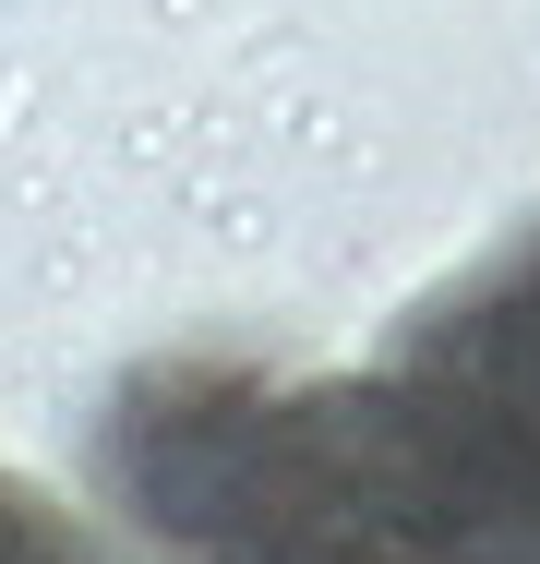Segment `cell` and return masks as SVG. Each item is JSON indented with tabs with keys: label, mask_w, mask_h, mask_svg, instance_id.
I'll return each mask as SVG.
<instances>
[{
	"label": "cell",
	"mask_w": 540,
	"mask_h": 564,
	"mask_svg": "<svg viewBox=\"0 0 540 564\" xmlns=\"http://www.w3.org/2000/svg\"><path fill=\"white\" fill-rule=\"evenodd\" d=\"M324 433L409 564H540V217L336 372Z\"/></svg>",
	"instance_id": "obj_1"
},
{
	"label": "cell",
	"mask_w": 540,
	"mask_h": 564,
	"mask_svg": "<svg viewBox=\"0 0 540 564\" xmlns=\"http://www.w3.org/2000/svg\"><path fill=\"white\" fill-rule=\"evenodd\" d=\"M97 456L169 564H409L336 468L324 384L264 397L228 372H144Z\"/></svg>",
	"instance_id": "obj_2"
},
{
	"label": "cell",
	"mask_w": 540,
	"mask_h": 564,
	"mask_svg": "<svg viewBox=\"0 0 540 564\" xmlns=\"http://www.w3.org/2000/svg\"><path fill=\"white\" fill-rule=\"evenodd\" d=\"M0 564H97V553L73 541V517H61V505H36V492H12V480H0Z\"/></svg>",
	"instance_id": "obj_3"
}]
</instances>
